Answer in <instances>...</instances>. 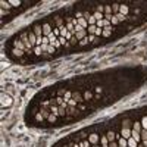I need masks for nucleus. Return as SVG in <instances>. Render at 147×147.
I'll return each instance as SVG.
<instances>
[{
	"label": "nucleus",
	"mask_w": 147,
	"mask_h": 147,
	"mask_svg": "<svg viewBox=\"0 0 147 147\" xmlns=\"http://www.w3.org/2000/svg\"><path fill=\"white\" fill-rule=\"evenodd\" d=\"M10 105H12V99L3 93V94H2V106L5 107V106H10Z\"/></svg>",
	"instance_id": "obj_1"
},
{
	"label": "nucleus",
	"mask_w": 147,
	"mask_h": 147,
	"mask_svg": "<svg viewBox=\"0 0 147 147\" xmlns=\"http://www.w3.org/2000/svg\"><path fill=\"white\" fill-rule=\"evenodd\" d=\"M131 132H132V129H129V128H122V131H121V137H124V138H129L131 137Z\"/></svg>",
	"instance_id": "obj_2"
},
{
	"label": "nucleus",
	"mask_w": 147,
	"mask_h": 147,
	"mask_svg": "<svg viewBox=\"0 0 147 147\" xmlns=\"http://www.w3.org/2000/svg\"><path fill=\"white\" fill-rule=\"evenodd\" d=\"M100 140V137L99 136H97V134H90V136H88V141L94 146V144H97V141H99Z\"/></svg>",
	"instance_id": "obj_3"
},
{
	"label": "nucleus",
	"mask_w": 147,
	"mask_h": 147,
	"mask_svg": "<svg viewBox=\"0 0 147 147\" xmlns=\"http://www.w3.org/2000/svg\"><path fill=\"white\" fill-rule=\"evenodd\" d=\"M132 129L134 131H137V132H140L141 129H143V127H141V122H134V124H132Z\"/></svg>",
	"instance_id": "obj_4"
},
{
	"label": "nucleus",
	"mask_w": 147,
	"mask_h": 147,
	"mask_svg": "<svg viewBox=\"0 0 147 147\" xmlns=\"http://www.w3.org/2000/svg\"><path fill=\"white\" fill-rule=\"evenodd\" d=\"M100 143H102V147H109V140L106 136H102L100 137Z\"/></svg>",
	"instance_id": "obj_5"
},
{
	"label": "nucleus",
	"mask_w": 147,
	"mask_h": 147,
	"mask_svg": "<svg viewBox=\"0 0 147 147\" xmlns=\"http://www.w3.org/2000/svg\"><path fill=\"white\" fill-rule=\"evenodd\" d=\"M127 141H128V147H137V146H138V143H137L136 140H134L132 137H129Z\"/></svg>",
	"instance_id": "obj_6"
},
{
	"label": "nucleus",
	"mask_w": 147,
	"mask_h": 147,
	"mask_svg": "<svg viewBox=\"0 0 147 147\" xmlns=\"http://www.w3.org/2000/svg\"><path fill=\"white\" fill-rule=\"evenodd\" d=\"M106 137H107V140H109V143H110V141H115V137H116V136H115L113 131H109V132L106 134Z\"/></svg>",
	"instance_id": "obj_7"
},
{
	"label": "nucleus",
	"mask_w": 147,
	"mask_h": 147,
	"mask_svg": "<svg viewBox=\"0 0 147 147\" xmlns=\"http://www.w3.org/2000/svg\"><path fill=\"white\" fill-rule=\"evenodd\" d=\"M141 127H143V129H147V115H144L141 118Z\"/></svg>",
	"instance_id": "obj_8"
},
{
	"label": "nucleus",
	"mask_w": 147,
	"mask_h": 147,
	"mask_svg": "<svg viewBox=\"0 0 147 147\" xmlns=\"http://www.w3.org/2000/svg\"><path fill=\"white\" fill-rule=\"evenodd\" d=\"M140 136H141V141L147 140V129H141L140 131Z\"/></svg>",
	"instance_id": "obj_9"
},
{
	"label": "nucleus",
	"mask_w": 147,
	"mask_h": 147,
	"mask_svg": "<svg viewBox=\"0 0 147 147\" xmlns=\"http://www.w3.org/2000/svg\"><path fill=\"white\" fill-rule=\"evenodd\" d=\"M9 3L12 5V7H19V6L22 5V2H16V0H10Z\"/></svg>",
	"instance_id": "obj_10"
},
{
	"label": "nucleus",
	"mask_w": 147,
	"mask_h": 147,
	"mask_svg": "<svg viewBox=\"0 0 147 147\" xmlns=\"http://www.w3.org/2000/svg\"><path fill=\"white\" fill-rule=\"evenodd\" d=\"M109 147H118V143L116 141H110L109 143Z\"/></svg>",
	"instance_id": "obj_11"
},
{
	"label": "nucleus",
	"mask_w": 147,
	"mask_h": 147,
	"mask_svg": "<svg viewBox=\"0 0 147 147\" xmlns=\"http://www.w3.org/2000/svg\"><path fill=\"white\" fill-rule=\"evenodd\" d=\"M141 143H143V146H144V147H147V140H144V141H141Z\"/></svg>",
	"instance_id": "obj_12"
},
{
	"label": "nucleus",
	"mask_w": 147,
	"mask_h": 147,
	"mask_svg": "<svg viewBox=\"0 0 147 147\" xmlns=\"http://www.w3.org/2000/svg\"><path fill=\"white\" fill-rule=\"evenodd\" d=\"M137 147H144V146H143V144H140V143H138V146H137Z\"/></svg>",
	"instance_id": "obj_13"
},
{
	"label": "nucleus",
	"mask_w": 147,
	"mask_h": 147,
	"mask_svg": "<svg viewBox=\"0 0 147 147\" xmlns=\"http://www.w3.org/2000/svg\"><path fill=\"white\" fill-rule=\"evenodd\" d=\"M91 147H99V146H97V144H94V146H91Z\"/></svg>",
	"instance_id": "obj_14"
}]
</instances>
